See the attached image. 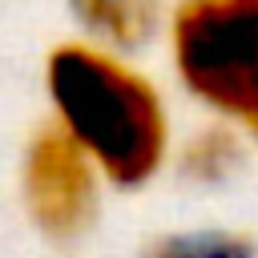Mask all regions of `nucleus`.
Here are the masks:
<instances>
[{
	"label": "nucleus",
	"instance_id": "nucleus-1",
	"mask_svg": "<svg viewBox=\"0 0 258 258\" xmlns=\"http://www.w3.org/2000/svg\"><path fill=\"white\" fill-rule=\"evenodd\" d=\"M52 129L85 153L105 185H149L173 149L161 89L129 60L89 40H64L44 60Z\"/></svg>",
	"mask_w": 258,
	"mask_h": 258
},
{
	"label": "nucleus",
	"instance_id": "nucleus-6",
	"mask_svg": "<svg viewBox=\"0 0 258 258\" xmlns=\"http://www.w3.org/2000/svg\"><path fill=\"white\" fill-rule=\"evenodd\" d=\"M185 165L198 173V177H226V169L234 165V141L226 133H206L198 145L185 149Z\"/></svg>",
	"mask_w": 258,
	"mask_h": 258
},
{
	"label": "nucleus",
	"instance_id": "nucleus-3",
	"mask_svg": "<svg viewBox=\"0 0 258 258\" xmlns=\"http://www.w3.org/2000/svg\"><path fill=\"white\" fill-rule=\"evenodd\" d=\"M101 173L85 161L77 145H69L52 125H44L20 165V198L28 222L48 242H77L93 230L101 214Z\"/></svg>",
	"mask_w": 258,
	"mask_h": 258
},
{
	"label": "nucleus",
	"instance_id": "nucleus-2",
	"mask_svg": "<svg viewBox=\"0 0 258 258\" xmlns=\"http://www.w3.org/2000/svg\"><path fill=\"white\" fill-rule=\"evenodd\" d=\"M165 44L181 89L258 137V0H177L165 16Z\"/></svg>",
	"mask_w": 258,
	"mask_h": 258
},
{
	"label": "nucleus",
	"instance_id": "nucleus-5",
	"mask_svg": "<svg viewBox=\"0 0 258 258\" xmlns=\"http://www.w3.org/2000/svg\"><path fill=\"white\" fill-rule=\"evenodd\" d=\"M145 258H254V242L230 230H177L153 238Z\"/></svg>",
	"mask_w": 258,
	"mask_h": 258
},
{
	"label": "nucleus",
	"instance_id": "nucleus-4",
	"mask_svg": "<svg viewBox=\"0 0 258 258\" xmlns=\"http://www.w3.org/2000/svg\"><path fill=\"white\" fill-rule=\"evenodd\" d=\"M69 4L85 28V40L117 56L141 52L165 28L157 0H69Z\"/></svg>",
	"mask_w": 258,
	"mask_h": 258
}]
</instances>
